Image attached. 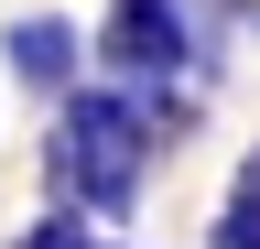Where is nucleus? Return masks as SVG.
<instances>
[{
    "mask_svg": "<svg viewBox=\"0 0 260 249\" xmlns=\"http://www.w3.org/2000/svg\"><path fill=\"white\" fill-rule=\"evenodd\" d=\"M141 173H152V119H141V98H119V87H76L65 119H54V184H65L76 206L119 217L130 195H141Z\"/></svg>",
    "mask_w": 260,
    "mask_h": 249,
    "instance_id": "nucleus-1",
    "label": "nucleus"
},
{
    "mask_svg": "<svg viewBox=\"0 0 260 249\" xmlns=\"http://www.w3.org/2000/svg\"><path fill=\"white\" fill-rule=\"evenodd\" d=\"M98 54H109L119 76H141V87L184 76V65H195V33H184V0H109V33H98Z\"/></svg>",
    "mask_w": 260,
    "mask_h": 249,
    "instance_id": "nucleus-2",
    "label": "nucleus"
},
{
    "mask_svg": "<svg viewBox=\"0 0 260 249\" xmlns=\"http://www.w3.org/2000/svg\"><path fill=\"white\" fill-rule=\"evenodd\" d=\"M11 76L22 87H76V33L65 22H11Z\"/></svg>",
    "mask_w": 260,
    "mask_h": 249,
    "instance_id": "nucleus-3",
    "label": "nucleus"
},
{
    "mask_svg": "<svg viewBox=\"0 0 260 249\" xmlns=\"http://www.w3.org/2000/svg\"><path fill=\"white\" fill-rule=\"evenodd\" d=\"M217 249H260V152L239 163V184H228V217H217Z\"/></svg>",
    "mask_w": 260,
    "mask_h": 249,
    "instance_id": "nucleus-4",
    "label": "nucleus"
},
{
    "mask_svg": "<svg viewBox=\"0 0 260 249\" xmlns=\"http://www.w3.org/2000/svg\"><path fill=\"white\" fill-rule=\"evenodd\" d=\"M11 249H87V228H76V217H44V228H22Z\"/></svg>",
    "mask_w": 260,
    "mask_h": 249,
    "instance_id": "nucleus-5",
    "label": "nucleus"
}]
</instances>
